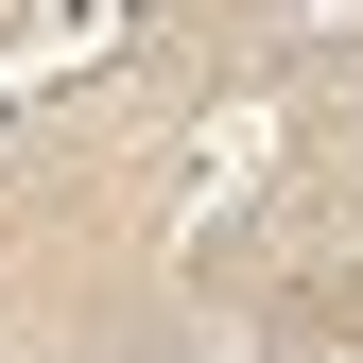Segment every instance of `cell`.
<instances>
[{"label":"cell","instance_id":"cell-1","mask_svg":"<svg viewBox=\"0 0 363 363\" xmlns=\"http://www.w3.org/2000/svg\"><path fill=\"white\" fill-rule=\"evenodd\" d=\"M346 121H363V69H346Z\"/></svg>","mask_w":363,"mask_h":363}]
</instances>
